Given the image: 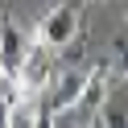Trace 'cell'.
<instances>
[{
	"label": "cell",
	"mask_w": 128,
	"mask_h": 128,
	"mask_svg": "<svg viewBox=\"0 0 128 128\" xmlns=\"http://www.w3.org/2000/svg\"><path fill=\"white\" fill-rule=\"evenodd\" d=\"M74 37H78V8H74V4H58V8H50L42 21H37L33 46L58 54V50H66Z\"/></svg>",
	"instance_id": "obj_1"
},
{
	"label": "cell",
	"mask_w": 128,
	"mask_h": 128,
	"mask_svg": "<svg viewBox=\"0 0 128 128\" xmlns=\"http://www.w3.org/2000/svg\"><path fill=\"white\" fill-rule=\"evenodd\" d=\"M50 50H42V46H29L25 50V58H21V70H17V78H12V87H17L21 95H42L46 87H50Z\"/></svg>",
	"instance_id": "obj_2"
},
{
	"label": "cell",
	"mask_w": 128,
	"mask_h": 128,
	"mask_svg": "<svg viewBox=\"0 0 128 128\" xmlns=\"http://www.w3.org/2000/svg\"><path fill=\"white\" fill-rule=\"evenodd\" d=\"M25 37H21V29L12 25V21H4L0 25V74H4V83H12L21 70V58H25Z\"/></svg>",
	"instance_id": "obj_3"
},
{
	"label": "cell",
	"mask_w": 128,
	"mask_h": 128,
	"mask_svg": "<svg viewBox=\"0 0 128 128\" xmlns=\"http://www.w3.org/2000/svg\"><path fill=\"white\" fill-rule=\"evenodd\" d=\"M108 83H112L108 66H103V62H91V66H87V78H83V95H78V108H83V112H91V116H99L103 99H108Z\"/></svg>",
	"instance_id": "obj_4"
},
{
	"label": "cell",
	"mask_w": 128,
	"mask_h": 128,
	"mask_svg": "<svg viewBox=\"0 0 128 128\" xmlns=\"http://www.w3.org/2000/svg\"><path fill=\"white\" fill-rule=\"evenodd\" d=\"M83 78H87L83 66L66 70V74L58 78V91H54V103H50L46 116H66V112H74V108H78V95H83Z\"/></svg>",
	"instance_id": "obj_5"
},
{
	"label": "cell",
	"mask_w": 128,
	"mask_h": 128,
	"mask_svg": "<svg viewBox=\"0 0 128 128\" xmlns=\"http://www.w3.org/2000/svg\"><path fill=\"white\" fill-rule=\"evenodd\" d=\"M42 124V103L33 99V95H21L12 91L8 99V120H4V128H37Z\"/></svg>",
	"instance_id": "obj_6"
},
{
	"label": "cell",
	"mask_w": 128,
	"mask_h": 128,
	"mask_svg": "<svg viewBox=\"0 0 128 128\" xmlns=\"http://www.w3.org/2000/svg\"><path fill=\"white\" fill-rule=\"evenodd\" d=\"M50 128H78V124H70L66 116H54V120H50Z\"/></svg>",
	"instance_id": "obj_7"
},
{
	"label": "cell",
	"mask_w": 128,
	"mask_h": 128,
	"mask_svg": "<svg viewBox=\"0 0 128 128\" xmlns=\"http://www.w3.org/2000/svg\"><path fill=\"white\" fill-rule=\"evenodd\" d=\"M87 128H108V116H95V120H91Z\"/></svg>",
	"instance_id": "obj_8"
}]
</instances>
